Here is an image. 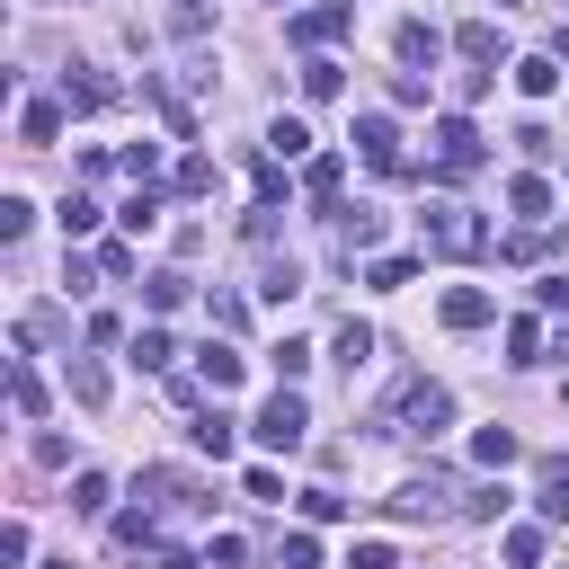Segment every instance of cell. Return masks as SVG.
<instances>
[{
    "instance_id": "obj_1",
    "label": "cell",
    "mask_w": 569,
    "mask_h": 569,
    "mask_svg": "<svg viewBox=\"0 0 569 569\" xmlns=\"http://www.w3.org/2000/svg\"><path fill=\"white\" fill-rule=\"evenodd\" d=\"M453 418V391L445 382H400V400L382 409V436H436Z\"/></svg>"
},
{
    "instance_id": "obj_2",
    "label": "cell",
    "mask_w": 569,
    "mask_h": 569,
    "mask_svg": "<svg viewBox=\"0 0 569 569\" xmlns=\"http://www.w3.org/2000/svg\"><path fill=\"white\" fill-rule=\"evenodd\" d=\"M418 240H427L436 258H480V249H489V231L471 222V204H427V213H418Z\"/></svg>"
},
{
    "instance_id": "obj_3",
    "label": "cell",
    "mask_w": 569,
    "mask_h": 569,
    "mask_svg": "<svg viewBox=\"0 0 569 569\" xmlns=\"http://www.w3.org/2000/svg\"><path fill=\"white\" fill-rule=\"evenodd\" d=\"M249 427H258V445H267V453H293V445L311 436V409H302V391H276Z\"/></svg>"
},
{
    "instance_id": "obj_4",
    "label": "cell",
    "mask_w": 569,
    "mask_h": 569,
    "mask_svg": "<svg viewBox=\"0 0 569 569\" xmlns=\"http://www.w3.org/2000/svg\"><path fill=\"white\" fill-rule=\"evenodd\" d=\"M427 142H436V178H462V169H480V124H471V116H445Z\"/></svg>"
},
{
    "instance_id": "obj_5",
    "label": "cell",
    "mask_w": 569,
    "mask_h": 569,
    "mask_svg": "<svg viewBox=\"0 0 569 569\" xmlns=\"http://www.w3.org/2000/svg\"><path fill=\"white\" fill-rule=\"evenodd\" d=\"M347 27H356V0H320V9H302V18L284 27V36H293V44L311 53V44H338Z\"/></svg>"
},
{
    "instance_id": "obj_6",
    "label": "cell",
    "mask_w": 569,
    "mask_h": 569,
    "mask_svg": "<svg viewBox=\"0 0 569 569\" xmlns=\"http://www.w3.org/2000/svg\"><path fill=\"white\" fill-rule=\"evenodd\" d=\"M453 498V480L445 471H418V480H400V498H391V516H436Z\"/></svg>"
},
{
    "instance_id": "obj_7",
    "label": "cell",
    "mask_w": 569,
    "mask_h": 569,
    "mask_svg": "<svg viewBox=\"0 0 569 569\" xmlns=\"http://www.w3.org/2000/svg\"><path fill=\"white\" fill-rule=\"evenodd\" d=\"M356 142H365V160L391 178L400 169V133H391V116H356Z\"/></svg>"
},
{
    "instance_id": "obj_8",
    "label": "cell",
    "mask_w": 569,
    "mask_h": 569,
    "mask_svg": "<svg viewBox=\"0 0 569 569\" xmlns=\"http://www.w3.org/2000/svg\"><path fill=\"white\" fill-rule=\"evenodd\" d=\"M533 516H542V525H569V462H560V453L542 462V489H533Z\"/></svg>"
},
{
    "instance_id": "obj_9",
    "label": "cell",
    "mask_w": 569,
    "mask_h": 569,
    "mask_svg": "<svg viewBox=\"0 0 569 569\" xmlns=\"http://www.w3.org/2000/svg\"><path fill=\"white\" fill-rule=\"evenodd\" d=\"M507 71H516V89H525V98H551V89H560V53H516Z\"/></svg>"
},
{
    "instance_id": "obj_10",
    "label": "cell",
    "mask_w": 569,
    "mask_h": 569,
    "mask_svg": "<svg viewBox=\"0 0 569 569\" xmlns=\"http://www.w3.org/2000/svg\"><path fill=\"white\" fill-rule=\"evenodd\" d=\"M196 373H204V391H213V400H222V391H240V356H231V347H213V338L196 347Z\"/></svg>"
},
{
    "instance_id": "obj_11",
    "label": "cell",
    "mask_w": 569,
    "mask_h": 569,
    "mask_svg": "<svg viewBox=\"0 0 569 569\" xmlns=\"http://www.w3.org/2000/svg\"><path fill=\"white\" fill-rule=\"evenodd\" d=\"M436 44H445V36H436L427 18H400V36H391V53H400L409 71H418V62H436Z\"/></svg>"
},
{
    "instance_id": "obj_12",
    "label": "cell",
    "mask_w": 569,
    "mask_h": 569,
    "mask_svg": "<svg viewBox=\"0 0 569 569\" xmlns=\"http://www.w3.org/2000/svg\"><path fill=\"white\" fill-rule=\"evenodd\" d=\"M453 44H462V62H480V71H489V62L507 53V36H498V18H471V27L453 36Z\"/></svg>"
},
{
    "instance_id": "obj_13",
    "label": "cell",
    "mask_w": 569,
    "mask_h": 569,
    "mask_svg": "<svg viewBox=\"0 0 569 569\" xmlns=\"http://www.w3.org/2000/svg\"><path fill=\"white\" fill-rule=\"evenodd\" d=\"M489 311H498V302H489L480 284H453V293H445V329H480Z\"/></svg>"
},
{
    "instance_id": "obj_14",
    "label": "cell",
    "mask_w": 569,
    "mask_h": 569,
    "mask_svg": "<svg viewBox=\"0 0 569 569\" xmlns=\"http://www.w3.org/2000/svg\"><path fill=\"white\" fill-rule=\"evenodd\" d=\"M18 133H27V142H53V133H62V98H27V107H18Z\"/></svg>"
},
{
    "instance_id": "obj_15",
    "label": "cell",
    "mask_w": 569,
    "mask_h": 569,
    "mask_svg": "<svg viewBox=\"0 0 569 569\" xmlns=\"http://www.w3.org/2000/svg\"><path fill=\"white\" fill-rule=\"evenodd\" d=\"M507 204H516L525 222H542V213H551V178H533V169H525V178H507Z\"/></svg>"
},
{
    "instance_id": "obj_16",
    "label": "cell",
    "mask_w": 569,
    "mask_h": 569,
    "mask_svg": "<svg viewBox=\"0 0 569 569\" xmlns=\"http://www.w3.org/2000/svg\"><path fill=\"white\" fill-rule=\"evenodd\" d=\"M373 240H382V213H365V204H347V213H338V249L356 258V249H373Z\"/></svg>"
},
{
    "instance_id": "obj_17",
    "label": "cell",
    "mask_w": 569,
    "mask_h": 569,
    "mask_svg": "<svg viewBox=\"0 0 569 569\" xmlns=\"http://www.w3.org/2000/svg\"><path fill=\"white\" fill-rule=\"evenodd\" d=\"M71 400H80V409L107 400V365H98V356H71Z\"/></svg>"
},
{
    "instance_id": "obj_18",
    "label": "cell",
    "mask_w": 569,
    "mask_h": 569,
    "mask_svg": "<svg viewBox=\"0 0 569 569\" xmlns=\"http://www.w3.org/2000/svg\"><path fill=\"white\" fill-rule=\"evenodd\" d=\"M338 89H347V71H338L329 53H311V62H302V98H338Z\"/></svg>"
},
{
    "instance_id": "obj_19",
    "label": "cell",
    "mask_w": 569,
    "mask_h": 569,
    "mask_svg": "<svg viewBox=\"0 0 569 569\" xmlns=\"http://www.w3.org/2000/svg\"><path fill=\"white\" fill-rule=\"evenodd\" d=\"M142 302H151V311H178V302H187V276H178V267L142 276Z\"/></svg>"
},
{
    "instance_id": "obj_20",
    "label": "cell",
    "mask_w": 569,
    "mask_h": 569,
    "mask_svg": "<svg viewBox=\"0 0 569 569\" xmlns=\"http://www.w3.org/2000/svg\"><path fill=\"white\" fill-rule=\"evenodd\" d=\"M169 356H178L169 329H133V365H142V373H169Z\"/></svg>"
},
{
    "instance_id": "obj_21",
    "label": "cell",
    "mask_w": 569,
    "mask_h": 569,
    "mask_svg": "<svg viewBox=\"0 0 569 569\" xmlns=\"http://www.w3.org/2000/svg\"><path fill=\"white\" fill-rule=\"evenodd\" d=\"M9 409H18V418H44V382H36L27 365H9Z\"/></svg>"
},
{
    "instance_id": "obj_22",
    "label": "cell",
    "mask_w": 569,
    "mask_h": 569,
    "mask_svg": "<svg viewBox=\"0 0 569 569\" xmlns=\"http://www.w3.org/2000/svg\"><path fill=\"white\" fill-rule=\"evenodd\" d=\"M151 222H160V187H151V178H142V187H133V196H124V231H151Z\"/></svg>"
},
{
    "instance_id": "obj_23",
    "label": "cell",
    "mask_w": 569,
    "mask_h": 569,
    "mask_svg": "<svg viewBox=\"0 0 569 569\" xmlns=\"http://www.w3.org/2000/svg\"><path fill=\"white\" fill-rule=\"evenodd\" d=\"M187 436H196V445H204V453H213V462H222V453H231V418H222V409H204V418H196V427H187Z\"/></svg>"
},
{
    "instance_id": "obj_24",
    "label": "cell",
    "mask_w": 569,
    "mask_h": 569,
    "mask_svg": "<svg viewBox=\"0 0 569 569\" xmlns=\"http://www.w3.org/2000/svg\"><path fill=\"white\" fill-rule=\"evenodd\" d=\"M471 453H480L489 471H507V462H516V436H507V427H480V436H471Z\"/></svg>"
},
{
    "instance_id": "obj_25",
    "label": "cell",
    "mask_w": 569,
    "mask_h": 569,
    "mask_svg": "<svg viewBox=\"0 0 569 569\" xmlns=\"http://www.w3.org/2000/svg\"><path fill=\"white\" fill-rule=\"evenodd\" d=\"M142 489H151V498H160V507H204V498H196V489H187V480H178V471H142Z\"/></svg>"
},
{
    "instance_id": "obj_26",
    "label": "cell",
    "mask_w": 569,
    "mask_h": 569,
    "mask_svg": "<svg viewBox=\"0 0 569 569\" xmlns=\"http://www.w3.org/2000/svg\"><path fill=\"white\" fill-rule=\"evenodd\" d=\"M338 178H347V160H338V151H320V160L302 169V187H311V196H338Z\"/></svg>"
},
{
    "instance_id": "obj_27",
    "label": "cell",
    "mask_w": 569,
    "mask_h": 569,
    "mask_svg": "<svg viewBox=\"0 0 569 569\" xmlns=\"http://www.w3.org/2000/svg\"><path fill=\"white\" fill-rule=\"evenodd\" d=\"M542 356V329L533 320H507V365H533Z\"/></svg>"
},
{
    "instance_id": "obj_28",
    "label": "cell",
    "mask_w": 569,
    "mask_h": 569,
    "mask_svg": "<svg viewBox=\"0 0 569 569\" xmlns=\"http://www.w3.org/2000/svg\"><path fill=\"white\" fill-rule=\"evenodd\" d=\"M107 498H116V489H107L98 471H80V480H71V507H80V516H107Z\"/></svg>"
},
{
    "instance_id": "obj_29",
    "label": "cell",
    "mask_w": 569,
    "mask_h": 569,
    "mask_svg": "<svg viewBox=\"0 0 569 569\" xmlns=\"http://www.w3.org/2000/svg\"><path fill=\"white\" fill-rule=\"evenodd\" d=\"M204 187H213V160L187 151V160H178V196H204Z\"/></svg>"
},
{
    "instance_id": "obj_30",
    "label": "cell",
    "mask_w": 569,
    "mask_h": 569,
    "mask_svg": "<svg viewBox=\"0 0 569 569\" xmlns=\"http://www.w3.org/2000/svg\"><path fill=\"white\" fill-rule=\"evenodd\" d=\"M409 276H418V267H409V258H373V267H365V284H382V293H400V284H409Z\"/></svg>"
},
{
    "instance_id": "obj_31",
    "label": "cell",
    "mask_w": 569,
    "mask_h": 569,
    "mask_svg": "<svg viewBox=\"0 0 569 569\" xmlns=\"http://www.w3.org/2000/svg\"><path fill=\"white\" fill-rule=\"evenodd\" d=\"M365 356H373V329L347 320V329H338V365H365Z\"/></svg>"
},
{
    "instance_id": "obj_32",
    "label": "cell",
    "mask_w": 569,
    "mask_h": 569,
    "mask_svg": "<svg viewBox=\"0 0 569 569\" xmlns=\"http://www.w3.org/2000/svg\"><path fill=\"white\" fill-rule=\"evenodd\" d=\"M302 516H311V525H338L347 498H338V489H302Z\"/></svg>"
},
{
    "instance_id": "obj_33",
    "label": "cell",
    "mask_w": 569,
    "mask_h": 569,
    "mask_svg": "<svg viewBox=\"0 0 569 569\" xmlns=\"http://www.w3.org/2000/svg\"><path fill=\"white\" fill-rule=\"evenodd\" d=\"M507 560L533 569V560H542V525H516V533H507Z\"/></svg>"
},
{
    "instance_id": "obj_34",
    "label": "cell",
    "mask_w": 569,
    "mask_h": 569,
    "mask_svg": "<svg viewBox=\"0 0 569 569\" xmlns=\"http://www.w3.org/2000/svg\"><path fill=\"white\" fill-rule=\"evenodd\" d=\"M107 98H116L107 80H62V107H107Z\"/></svg>"
},
{
    "instance_id": "obj_35",
    "label": "cell",
    "mask_w": 569,
    "mask_h": 569,
    "mask_svg": "<svg viewBox=\"0 0 569 569\" xmlns=\"http://www.w3.org/2000/svg\"><path fill=\"white\" fill-rule=\"evenodd\" d=\"M267 142H276V151H284V160H293V151H311V133H302V124H293V116H276V124H267Z\"/></svg>"
},
{
    "instance_id": "obj_36",
    "label": "cell",
    "mask_w": 569,
    "mask_h": 569,
    "mask_svg": "<svg viewBox=\"0 0 569 569\" xmlns=\"http://www.w3.org/2000/svg\"><path fill=\"white\" fill-rule=\"evenodd\" d=\"M27 222H36V204H27V196H0V240H18Z\"/></svg>"
},
{
    "instance_id": "obj_37",
    "label": "cell",
    "mask_w": 569,
    "mask_h": 569,
    "mask_svg": "<svg viewBox=\"0 0 569 569\" xmlns=\"http://www.w3.org/2000/svg\"><path fill=\"white\" fill-rule=\"evenodd\" d=\"M62 231H71V240L98 231V204H89V196H62Z\"/></svg>"
},
{
    "instance_id": "obj_38",
    "label": "cell",
    "mask_w": 569,
    "mask_h": 569,
    "mask_svg": "<svg viewBox=\"0 0 569 569\" xmlns=\"http://www.w3.org/2000/svg\"><path fill=\"white\" fill-rule=\"evenodd\" d=\"M453 507H462V516H507V489H462Z\"/></svg>"
},
{
    "instance_id": "obj_39",
    "label": "cell",
    "mask_w": 569,
    "mask_h": 569,
    "mask_svg": "<svg viewBox=\"0 0 569 569\" xmlns=\"http://www.w3.org/2000/svg\"><path fill=\"white\" fill-rule=\"evenodd\" d=\"M276 560H284V569H320V542H311V533H284V551H276Z\"/></svg>"
},
{
    "instance_id": "obj_40",
    "label": "cell",
    "mask_w": 569,
    "mask_h": 569,
    "mask_svg": "<svg viewBox=\"0 0 569 569\" xmlns=\"http://www.w3.org/2000/svg\"><path fill=\"white\" fill-rule=\"evenodd\" d=\"M98 276H116V284H124V276H133V249H124V240H107V249H98Z\"/></svg>"
},
{
    "instance_id": "obj_41",
    "label": "cell",
    "mask_w": 569,
    "mask_h": 569,
    "mask_svg": "<svg viewBox=\"0 0 569 569\" xmlns=\"http://www.w3.org/2000/svg\"><path fill=\"white\" fill-rule=\"evenodd\" d=\"M258 293H267V302H293V293H302V276H293V267H267V284H258Z\"/></svg>"
},
{
    "instance_id": "obj_42",
    "label": "cell",
    "mask_w": 569,
    "mask_h": 569,
    "mask_svg": "<svg viewBox=\"0 0 569 569\" xmlns=\"http://www.w3.org/2000/svg\"><path fill=\"white\" fill-rule=\"evenodd\" d=\"M302 365H311V347H302V338H284V347H276V373H284V382H302Z\"/></svg>"
},
{
    "instance_id": "obj_43",
    "label": "cell",
    "mask_w": 569,
    "mask_h": 569,
    "mask_svg": "<svg viewBox=\"0 0 569 569\" xmlns=\"http://www.w3.org/2000/svg\"><path fill=\"white\" fill-rule=\"evenodd\" d=\"M204 560H213V569H240V560H249V542H240V533H213V551H204Z\"/></svg>"
},
{
    "instance_id": "obj_44",
    "label": "cell",
    "mask_w": 569,
    "mask_h": 569,
    "mask_svg": "<svg viewBox=\"0 0 569 569\" xmlns=\"http://www.w3.org/2000/svg\"><path fill=\"white\" fill-rule=\"evenodd\" d=\"M533 302H542V311H569V276H542V284H533Z\"/></svg>"
},
{
    "instance_id": "obj_45",
    "label": "cell",
    "mask_w": 569,
    "mask_h": 569,
    "mask_svg": "<svg viewBox=\"0 0 569 569\" xmlns=\"http://www.w3.org/2000/svg\"><path fill=\"white\" fill-rule=\"evenodd\" d=\"M347 569H400V560H391V542H356V560H347Z\"/></svg>"
},
{
    "instance_id": "obj_46",
    "label": "cell",
    "mask_w": 569,
    "mask_h": 569,
    "mask_svg": "<svg viewBox=\"0 0 569 569\" xmlns=\"http://www.w3.org/2000/svg\"><path fill=\"white\" fill-rule=\"evenodd\" d=\"M178 27L196 36V27H204V0H178Z\"/></svg>"
},
{
    "instance_id": "obj_47",
    "label": "cell",
    "mask_w": 569,
    "mask_h": 569,
    "mask_svg": "<svg viewBox=\"0 0 569 569\" xmlns=\"http://www.w3.org/2000/svg\"><path fill=\"white\" fill-rule=\"evenodd\" d=\"M498 9H516V0H498Z\"/></svg>"
}]
</instances>
